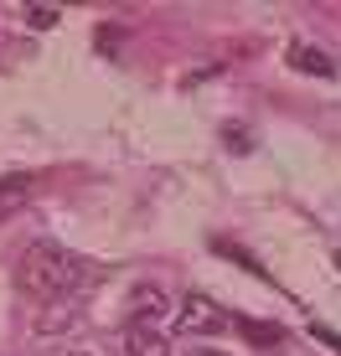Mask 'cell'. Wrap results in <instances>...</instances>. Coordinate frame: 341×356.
<instances>
[{
    "instance_id": "obj_1",
    "label": "cell",
    "mask_w": 341,
    "mask_h": 356,
    "mask_svg": "<svg viewBox=\"0 0 341 356\" xmlns=\"http://www.w3.org/2000/svg\"><path fill=\"white\" fill-rule=\"evenodd\" d=\"M88 279H93V264L78 259L63 243H31L21 253V268H16V284L31 300H72Z\"/></svg>"
},
{
    "instance_id": "obj_7",
    "label": "cell",
    "mask_w": 341,
    "mask_h": 356,
    "mask_svg": "<svg viewBox=\"0 0 341 356\" xmlns=\"http://www.w3.org/2000/svg\"><path fill=\"white\" fill-rule=\"evenodd\" d=\"M31 186H36L31 176H6V181H0V212H10L16 202H26Z\"/></svg>"
},
{
    "instance_id": "obj_4",
    "label": "cell",
    "mask_w": 341,
    "mask_h": 356,
    "mask_svg": "<svg viewBox=\"0 0 341 356\" xmlns=\"http://www.w3.org/2000/svg\"><path fill=\"white\" fill-rule=\"evenodd\" d=\"M285 63L295 67V72H310V78H331V57H321L310 42H290V52H285Z\"/></svg>"
},
{
    "instance_id": "obj_9",
    "label": "cell",
    "mask_w": 341,
    "mask_h": 356,
    "mask_svg": "<svg viewBox=\"0 0 341 356\" xmlns=\"http://www.w3.org/2000/svg\"><path fill=\"white\" fill-rule=\"evenodd\" d=\"M310 330H315V341H326V346L341 351V336H336V330H326V325H310Z\"/></svg>"
},
{
    "instance_id": "obj_10",
    "label": "cell",
    "mask_w": 341,
    "mask_h": 356,
    "mask_svg": "<svg viewBox=\"0 0 341 356\" xmlns=\"http://www.w3.org/2000/svg\"><path fill=\"white\" fill-rule=\"evenodd\" d=\"M191 356H223V351H191Z\"/></svg>"
},
{
    "instance_id": "obj_8",
    "label": "cell",
    "mask_w": 341,
    "mask_h": 356,
    "mask_svg": "<svg viewBox=\"0 0 341 356\" xmlns=\"http://www.w3.org/2000/svg\"><path fill=\"white\" fill-rule=\"evenodd\" d=\"M26 21L36 31H47V26H57V6H26Z\"/></svg>"
},
{
    "instance_id": "obj_11",
    "label": "cell",
    "mask_w": 341,
    "mask_h": 356,
    "mask_svg": "<svg viewBox=\"0 0 341 356\" xmlns=\"http://www.w3.org/2000/svg\"><path fill=\"white\" fill-rule=\"evenodd\" d=\"M336 268H341V253H336Z\"/></svg>"
},
{
    "instance_id": "obj_2",
    "label": "cell",
    "mask_w": 341,
    "mask_h": 356,
    "mask_svg": "<svg viewBox=\"0 0 341 356\" xmlns=\"http://www.w3.org/2000/svg\"><path fill=\"white\" fill-rule=\"evenodd\" d=\"M176 325L187 330V336H217V330H228V315L217 310L207 294H187L176 310Z\"/></svg>"
},
{
    "instance_id": "obj_3",
    "label": "cell",
    "mask_w": 341,
    "mask_h": 356,
    "mask_svg": "<svg viewBox=\"0 0 341 356\" xmlns=\"http://www.w3.org/2000/svg\"><path fill=\"white\" fill-rule=\"evenodd\" d=\"M125 356H170L166 330L150 325V321H129L125 325Z\"/></svg>"
},
{
    "instance_id": "obj_6",
    "label": "cell",
    "mask_w": 341,
    "mask_h": 356,
    "mask_svg": "<svg viewBox=\"0 0 341 356\" xmlns=\"http://www.w3.org/2000/svg\"><path fill=\"white\" fill-rule=\"evenodd\" d=\"M161 315H166V294L161 289H155V284H145V289H135V321H161Z\"/></svg>"
},
{
    "instance_id": "obj_5",
    "label": "cell",
    "mask_w": 341,
    "mask_h": 356,
    "mask_svg": "<svg viewBox=\"0 0 341 356\" xmlns=\"http://www.w3.org/2000/svg\"><path fill=\"white\" fill-rule=\"evenodd\" d=\"M228 325H238L243 336L253 341V346H279V341H285V330L279 325H264V321H248V315H238V321H228Z\"/></svg>"
}]
</instances>
